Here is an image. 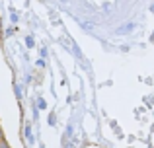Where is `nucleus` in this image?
<instances>
[{
  "label": "nucleus",
  "instance_id": "1",
  "mask_svg": "<svg viewBox=\"0 0 154 148\" xmlns=\"http://www.w3.org/2000/svg\"><path fill=\"white\" fill-rule=\"evenodd\" d=\"M23 131H26L23 134H26V138L29 140V144H33V133H31V127H29V125H26V129H23Z\"/></svg>",
  "mask_w": 154,
  "mask_h": 148
},
{
  "label": "nucleus",
  "instance_id": "2",
  "mask_svg": "<svg viewBox=\"0 0 154 148\" xmlns=\"http://www.w3.org/2000/svg\"><path fill=\"white\" fill-rule=\"evenodd\" d=\"M133 27H135V26H133V23H129V26H125V27H119V29H117V33H127V31H131Z\"/></svg>",
  "mask_w": 154,
  "mask_h": 148
},
{
  "label": "nucleus",
  "instance_id": "3",
  "mask_svg": "<svg viewBox=\"0 0 154 148\" xmlns=\"http://www.w3.org/2000/svg\"><path fill=\"white\" fill-rule=\"evenodd\" d=\"M37 109H47V101L45 99H39L37 101Z\"/></svg>",
  "mask_w": 154,
  "mask_h": 148
},
{
  "label": "nucleus",
  "instance_id": "4",
  "mask_svg": "<svg viewBox=\"0 0 154 148\" xmlns=\"http://www.w3.org/2000/svg\"><path fill=\"white\" fill-rule=\"evenodd\" d=\"M14 92H16V98H18V99H22V92H20V88L16 86V84H14Z\"/></svg>",
  "mask_w": 154,
  "mask_h": 148
},
{
  "label": "nucleus",
  "instance_id": "5",
  "mask_svg": "<svg viewBox=\"0 0 154 148\" xmlns=\"http://www.w3.org/2000/svg\"><path fill=\"white\" fill-rule=\"evenodd\" d=\"M26 45H27V47H33V39L27 37V39H26Z\"/></svg>",
  "mask_w": 154,
  "mask_h": 148
},
{
  "label": "nucleus",
  "instance_id": "6",
  "mask_svg": "<svg viewBox=\"0 0 154 148\" xmlns=\"http://www.w3.org/2000/svg\"><path fill=\"white\" fill-rule=\"evenodd\" d=\"M0 148H10V146L6 144V142H4V138H0Z\"/></svg>",
  "mask_w": 154,
  "mask_h": 148
},
{
  "label": "nucleus",
  "instance_id": "7",
  "mask_svg": "<svg viewBox=\"0 0 154 148\" xmlns=\"http://www.w3.org/2000/svg\"><path fill=\"white\" fill-rule=\"evenodd\" d=\"M55 121H57L55 115H51V117H49V125H55Z\"/></svg>",
  "mask_w": 154,
  "mask_h": 148
},
{
  "label": "nucleus",
  "instance_id": "8",
  "mask_svg": "<svg viewBox=\"0 0 154 148\" xmlns=\"http://www.w3.org/2000/svg\"><path fill=\"white\" fill-rule=\"evenodd\" d=\"M4 137V133H2V129H0V138H2Z\"/></svg>",
  "mask_w": 154,
  "mask_h": 148
}]
</instances>
